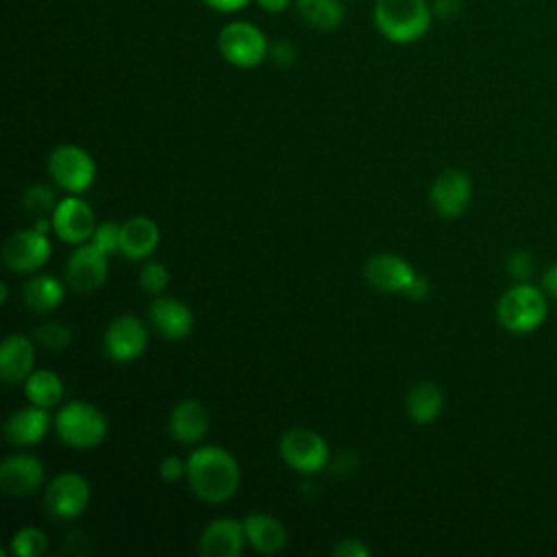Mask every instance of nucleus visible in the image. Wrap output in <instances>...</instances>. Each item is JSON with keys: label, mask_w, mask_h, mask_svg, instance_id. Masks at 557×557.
<instances>
[{"label": "nucleus", "mask_w": 557, "mask_h": 557, "mask_svg": "<svg viewBox=\"0 0 557 557\" xmlns=\"http://www.w3.org/2000/svg\"><path fill=\"white\" fill-rule=\"evenodd\" d=\"M407 413L418 424H431L444 409V394L433 381H418L411 385L405 398Z\"/></svg>", "instance_id": "nucleus-23"}, {"label": "nucleus", "mask_w": 557, "mask_h": 557, "mask_svg": "<svg viewBox=\"0 0 557 557\" xmlns=\"http://www.w3.org/2000/svg\"><path fill=\"white\" fill-rule=\"evenodd\" d=\"M168 429L172 440L181 444H198L209 431V411L200 400L185 398L172 409Z\"/></svg>", "instance_id": "nucleus-19"}, {"label": "nucleus", "mask_w": 557, "mask_h": 557, "mask_svg": "<svg viewBox=\"0 0 557 557\" xmlns=\"http://www.w3.org/2000/svg\"><path fill=\"white\" fill-rule=\"evenodd\" d=\"M35 366V346L22 333H11L0 346V376L7 385L28 379Z\"/></svg>", "instance_id": "nucleus-18"}, {"label": "nucleus", "mask_w": 557, "mask_h": 557, "mask_svg": "<svg viewBox=\"0 0 557 557\" xmlns=\"http://www.w3.org/2000/svg\"><path fill=\"white\" fill-rule=\"evenodd\" d=\"M294 4L298 15L318 30H335L346 17L339 0H294Z\"/></svg>", "instance_id": "nucleus-26"}, {"label": "nucleus", "mask_w": 557, "mask_h": 557, "mask_svg": "<svg viewBox=\"0 0 557 557\" xmlns=\"http://www.w3.org/2000/svg\"><path fill=\"white\" fill-rule=\"evenodd\" d=\"M209 9H215L220 13H235L239 9H244L250 0H202Z\"/></svg>", "instance_id": "nucleus-38"}, {"label": "nucleus", "mask_w": 557, "mask_h": 557, "mask_svg": "<svg viewBox=\"0 0 557 557\" xmlns=\"http://www.w3.org/2000/svg\"><path fill=\"white\" fill-rule=\"evenodd\" d=\"M187 483L200 500L220 505L237 492L239 466L226 448L202 446L187 459Z\"/></svg>", "instance_id": "nucleus-1"}, {"label": "nucleus", "mask_w": 557, "mask_h": 557, "mask_svg": "<svg viewBox=\"0 0 557 557\" xmlns=\"http://www.w3.org/2000/svg\"><path fill=\"white\" fill-rule=\"evenodd\" d=\"M248 537L244 520L215 518L211 520L198 540V550L202 557H239L244 553Z\"/></svg>", "instance_id": "nucleus-14"}, {"label": "nucleus", "mask_w": 557, "mask_h": 557, "mask_svg": "<svg viewBox=\"0 0 557 557\" xmlns=\"http://www.w3.org/2000/svg\"><path fill=\"white\" fill-rule=\"evenodd\" d=\"M363 276L379 292L405 294L409 283L416 278V270L407 259L392 252H381L366 261Z\"/></svg>", "instance_id": "nucleus-15"}, {"label": "nucleus", "mask_w": 557, "mask_h": 557, "mask_svg": "<svg viewBox=\"0 0 557 557\" xmlns=\"http://www.w3.org/2000/svg\"><path fill=\"white\" fill-rule=\"evenodd\" d=\"M294 0H257V4L265 11V13H283L285 9H289Z\"/></svg>", "instance_id": "nucleus-40"}, {"label": "nucleus", "mask_w": 557, "mask_h": 557, "mask_svg": "<svg viewBox=\"0 0 557 557\" xmlns=\"http://www.w3.org/2000/svg\"><path fill=\"white\" fill-rule=\"evenodd\" d=\"M22 205H24L26 213H30L35 220H39V218H52L59 202L54 200V194L48 185L37 183L24 191Z\"/></svg>", "instance_id": "nucleus-28"}, {"label": "nucleus", "mask_w": 557, "mask_h": 557, "mask_svg": "<svg viewBox=\"0 0 557 557\" xmlns=\"http://www.w3.org/2000/svg\"><path fill=\"white\" fill-rule=\"evenodd\" d=\"M48 233L33 228L15 231L2 246V261L11 272H35L50 259Z\"/></svg>", "instance_id": "nucleus-9"}, {"label": "nucleus", "mask_w": 557, "mask_h": 557, "mask_svg": "<svg viewBox=\"0 0 557 557\" xmlns=\"http://www.w3.org/2000/svg\"><path fill=\"white\" fill-rule=\"evenodd\" d=\"M148 344V333L144 322L133 313H122L104 331V352L117 363L137 359Z\"/></svg>", "instance_id": "nucleus-11"}, {"label": "nucleus", "mask_w": 557, "mask_h": 557, "mask_svg": "<svg viewBox=\"0 0 557 557\" xmlns=\"http://www.w3.org/2000/svg\"><path fill=\"white\" fill-rule=\"evenodd\" d=\"M48 172L61 189L70 194H83L96 178V163L91 154L81 146L63 144L50 152Z\"/></svg>", "instance_id": "nucleus-7"}, {"label": "nucleus", "mask_w": 557, "mask_h": 557, "mask_svg": "<svg viewBox=\"0 0 557 557\" xmlns=\"http://www.w3.org/2000/svg\"><path fill=\"white\" fill-rule=\"evenodd\" d=\"M159 474H161L163 481L174 483V481L187 476V461L178 459L176 455H168V457L159 463Z\"/></svg>", "instance_id": "nucleus-33"}, {"label": "nucleus", "mask_w": 557, "mask_h": 557, "mask_svg": "<svg viewBox=\"0 0 557 557\" xmlns=\"http://www.w3.org/2000/svg\"><path fill=\"white\" fill-rule=\"evenodd\" d=\"M248 544L263 555H274L287 544V529L270 513H248L244 518Z\"/></svg>", "instance_id": "nucleus-22"}, {"label": "nucleus", "mask_w": 557, "mask_h": 557, "mask_svg": "<svg viewBox=\"0 0 557 557\" xmlns=\"http://www.w3.org/2000/svg\"><path fill=\"white\" fill-rule=\"evenodd\" d=\"M120 231H122V224L102 222L96 226V231L91 235V244H96L107 255L120 252Z\"/></svg>", "instance_id": "nucleus-32"}, {"label": "nucleus", "mask_w": 557, "mask_h": 557, "mask_svg": "<svg viewBox=\"0 0 557 557\" xmlns=\"http://www.w3.org/2000/svg\"><path fill=\"white\" fill-rule=\"evenodd\" d=\"M159 239H161V233H159L157 222L146 215H135L122 224L120 252L126 259L139 261V259L150 257L157 250Z\"/></svg>", "instance_id": "nucleus-21"}, {"label": "nucleus", "mask_w": 557, "mask_h": 557, "mask_svg": "<svg viewBox=\"0 0 557 557\" xmlns=\"http://www.w3.org/2000/svg\"><path fill=\"white\" fill-rule=\"evenodd\" d=\"M429 292H431V283L422 274H416V278L405 289V296L411 298V300H422V298L429 296Z\"/></svg>", "instance_id": "nucleus-36"}, {"label": "nucleus", "mask_w": 557, "mask_h": 557, "mask_svg": "<svg viewBox=\"0 0 557 557\" xmlns=\"http://www.w3.org/2000/svg\"><path fill=\"white\" fill-rule=\"evenodd\" d=\"M148 315L152 326L165 339H185L194 329L191 309L174 296H154L148 307Z\"/></svg>", "instance_id": "nucleus-17"}, {"label": "nucleus", "mask_w": 557, "mask_h": 557, "mask_svg": "<svg viewBox=\"0 0 557 557\" xmlns=\"http://www.w3.org/2000/svg\"><path fill=\"white\" fill-rule=\"evenodd\" d=\"M35 339L46 350H63L72 342V331L61 322H46L35 329Z\"/></svg>", "instance_id": "nucleus-29"}, {"label": "nucleus", "mask_w": 557, "mask_h": 557, "mask_svg": "<svg viewBox=\"0 0 557 557\" xmlns=\"http://www.w3.org/2000/svg\"><path fill=\"white\" fill-rule=\"evenodd\" d=\"M9 550L15 557H41L48 550V537L37 527H24L11 537Z\"/></svg>", "instance_id": "nucleus-27"}, {"label": "nucleus", "mask_w": 557, "mask_h": 557, "mask_svg": "<svg viewBox=\"0 0 557 557\" xmlns=\"http://www.w3.org/2000/svg\"><path fill=\"white\" fill-rule=\"evenodd\" d=\"M548 318V294L531 281L513 283L496 302L498 324L513 335L537 331Z\"/></svg>", "instance_id": "nucleus-2"}, {"label": "nucleus", "mask_w": 557, "mask_h": 557, "mask_svg": "<svg viewBox=\"0 0 557 557\" xmlns=\"http://www.w3.org/2000/svg\"><path fill=\"white\" fill-rule=\"evenodd\" d=\"M431 207L442 218H459L472 200V181L468 172L459 168L444 170L431 185Z\"/></svg>", "instance_id": "nucleus-12"}, {"label": "nucleus", "mask_w": 557, "mask_h": 557, "mask_svg": "<svg viewBox=\"0 0 557 557\" xmlns=\"http://www.w3.org/2000/svg\"><path fill=\"white\" fill-rule=\"evenodd\" d=\"M218 50L226 63L239 70H250L268 57L270 44L252 22L235 20L222 26L218 35Z\"/></svg>", "instance_id": "nucleus-5"}, {"label": "nucleus", "mask_w": 557, "mask_h": 557, "mask_svg": "<svg viewBox=\"0 0 557 557\" xmlns=\"http://www.w3.org/2000/svg\"><path fill=\"white\" fill-rule=\"evenodd\" d=\"M44 463L35 455L17 453L0 466V487L9 496H28L44 485Z\"/></svg>", "instance_id": "nucleus-16"}, {"label": "nucleus", "mask_w": 557, "mask_h": 557, "mask_svg": "<svg viewBox=\"0 0 557 557\" xmlns=\"http://www.w3.org/2000/svg\"><path fill=\"white\" fill-rule=\"evenodd\" d=\"M540 285H542V289L548 294V298H555V300H557V261L550 263V265L544 270Z\"/></svg>", "instance_id": "nucleus-37"}, {"label": "nucleus", "mask_w": 557, "mask_h": 557, "mask_svg": "<svg viewBox=\"0 0 557 557\" xmlns=\"http://www.w3.org/2000/svg\"><path fill=\"white\" fill-rule=\"evenodd\" d=\"M333 555H337V557H368L370 548L357 537H346V540H339L335 544Z\"/></svg>", "instance_id": "nucleus-34"}, {"label": "nucleus", "mask_w": 557, "mask_h": 557, "mask_svg": "<svg viewBox=\"0 0 557 557\" xmlns=\"http://www.w3.org/2000/svg\"><path fill=\"white\" fill-rule=\"evenodd\" d=\"M107 418L104 413L83 400H72L59 409L54 416L57 435L72 448H94L107 437Z\"/></svg>", "instance_id": "nucleus-4"}, {"label": "nucleus", "mask_w": 557, "mask_h": 557, "mask_svg": "<svg viewBox=\"0 0 557 557\" xmlns=\"http://www.w3.org/2000/svg\"><path fill=\"white\" fill-rule=\"evenodd\" d=\"M22 298H24V305L33 313H50V311H54L63 302L65 287H63V283L57 276L41 274V276L28 278L24 283Z\"/></svg>", "instance_id": "nucleus-24"}, {"label": "nucleus", "mask_w": 557, "mask_h": 557, "mask_svg": "<svg viewBox=\"0 0 557 557\" xmlns=\"http://www.w3.org/2000/svg\"><path fill=\"white\" fill-rule=\"evenodd\" d=\"M50 429L48 409L30 405L9 413L4 422V437L13 446H33L44 440Z\"/></svg>", "instance_id": "nucleus-20"}, {"label": "nucleus", "mask_w": 557, "mask_h": 557, "mask_svg": "<svg viewBox=\"0 0 557 557\" xmlns=\"http://www.w3.org/2000/svg\"><path fill=\"white\" fill-rule=\"evenodd\" d=\"M7 298H9V287H7V283H2L0 285V300L7 302Z\"/></svg>", "instance_id": "nucleus-41"}, {"label": "nucleus", "mask_w": 557, "mask_h": 557, "mask_svg": "<svg viewBox=\"0 0 557 557\" xmlns=\"http://www.w3.org/2000/svg\"><path fill=\"white\" fill-rule=\"evenodd\" d=\"M505 272L509 274V278L513 283L531 281V276L535 274V257H533V252H529L524 248L509 252L507 259H505Z\"/></svg>", "instance_id": "nucleus-30"}, {"label": "nucleus", "mask_w": 557, "mask_h": 557, "mask_svg": "<svg viewBox=\"0 0 557 557\" xmlns=\"http://www.w3.org/2000/svg\"><path fill=\"white\" fill-rule=\"evenodd\" d=\"M272 59H274V63H278V65H289L294 59H296V50L292 48V44L287 41V39H278V41H274L272 46H270V52H268Z\"/></svg>", "instance_id": "nucleus-35"}, {"label": "nucleus", "mask_w": 557, "mask_h": 557, "mask_svg": "<svg viewBox=\"0 0 557 557\" xmlns=\"http://www.w3.org/2000/svg\"><path fill=\"white\" fill-rule=\"evenodd\" d=\"M63 394V381L52 370H33L24 381V396L30 405L50 409L61 403Z\"/></svg>", "instance_id": "nucleus-25"}, {"label": "nucleus", "mask_w": 557, "mask_h": 557, "mask_svg": "<svg viewBox=\"0 0 557 557\" xmlns=\"http://www.w3.org/2000/svg\"><path fill=\"white\" fill-rule=\"evenodd\" d=\"M170 283V272L161 261H148L139 272V285L146 294L159 296Z\"/></svg>", "instance_id": "nucleus-31"}, {"label": "nucleus", "mask_w": 557, "mask_h": 557, "mask_svg": "<svg viewBox=\"0 0 557 557\" xmlns=\"http://www.w3.org/2000/svg\"><path fill=\"white\" fill-rule=\"evenodd\" d=\"M459 9L457 0H435V7H433V13L440 15V17H450L455 15Z\"/></svg>", "instance_id": "nucleus-39"}, {"label": "nucleus", "mask_w": 557, "mask_h": 557, "mask_svg": "<svg viewBox=\"0 0 557 557\" xmlns=\"http://www.w3.org/2000/svg\"><path fill=\"white\" fill-rule=\"evenodd\" d=\"M91 498L89 481L78 472H61L48 485L44 494V503L50 516L59 520L78 518Z\"/></svg>", "instance_id": "nucleus-8"}, {"label": "nucleus", "mask_w": 557, "mask_h": 557, "mask_svg": "<svg viewBox=\"0 0 557 557\" xmlns=\"http://www.w3.org/2000/svg\"><path fill=\"white\" fill-rule=\"evenodd\" d=\"M374 26L394 44H411L426 35L433 9L426 0H376Z\"/></svg>", "instance_id": "nucleus-3"}, {"label": "nucleus", "mask_w": 557, "mask_h": 557, "mask_svg": "<svg viewBox=\"0 0 557 557\" xmlns=\"http://www.w3.org/2000/svg\"><path fill=\"white\" fill-rule=\"evenodd\" d=\"M107 252H102L96 244H78L67 259L65 281L76 294H89L98 289L109 274Z\"/></svg>", "instance_id": "nucleus-10"}, {"label": "nucleus", "mask_w": 557, "mask_h": 557, "mask_svg": "<svg viewBox=\"0 0 557 557\" xmlns=\"http://www.w3.org/2000/svg\"><path fill=\"white\" fill-rule=\"evenodd\" d=\"M50 220H52V231L57 233V237L61 242L76 244V246L91 239V235L98 226L91 207L78 196H67V198L59 200Z\"/></svg>", "instance_id": "nucleus-13"}, {"label": "nucleus", "mask_w": 557, "mask_h": 557, "mask_svg": "<svg viewBox=\"0 0 557 557\" xmlns=\"http://www.w3.org/2000/svg\"><path fill=\"white\" fill-rule=\"evenodd\" d=\"M278 453L292 470L302 472V474L320 472L331 459L326 440L318 431L307 429V426L287 429L281 435Z\"/></svg>", "instance_id": "nucleus-6"}]
</instances>
